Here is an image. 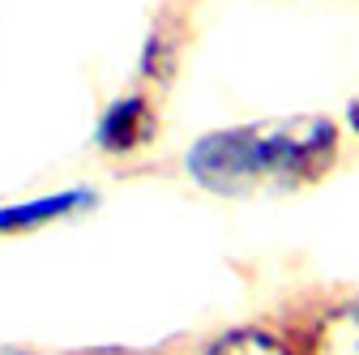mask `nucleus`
Here are the masks:
<instances>
[{
	"mask_svg": "<svg viewBox=\"0 0 359 355\" xmlns=\"http://www.w3.org/2000/svg\"><path fill=\"white\" fill-rule=\"evenodd\" d=\"M0 355H48V351H34V347H0Z\"/></svg>",
	"mask_w": 359,
	"mask_h": 355,
	"instance_id": "9",
	"label": "nucleus"
},
{
	"mask_svg": "<svg viewBox=\"0 0 359 355\" xmlns=\"http://www.w3.org/2000/svg\"><path fill=\"white\" fill-rule=\"evenodd\" d=\"M342 124L325 112L257 116L214 124L184 146V180L218 201L295 197L317 189L342 163Z\"/></svg>",
	"mask_w": 359,
	"mask_h": 355,
	"instance_id": "1",
	"label": "nucleus"
},
{
	"mask_svg": "<svg viewBox=\"0 0 359 355\" xmlns=\"http://www.w3.org/2000/svg\"><path fill=\"white\" fill-rule=\"evenodd\" d=\"M299 355H359V291H325L287 326Z\"/></svg>",
	"mask_w": 359,
	"mask_h": 355,
	"instance_id": "5",
	"label": "nucleus"
},
{
	"mask_svg": "<svg viewBox=\"0 0 359 355\" xmlns=\"http://www.w3.org/2000/svg\"><path fill=\"white\" fill-rule=\"evenodd\" d=\"M99 206H103V193L95 185H60L34 197L0 201V240H26L39 232L77 223V218H90Z\"/></svg>",
	"mask_w": 359,
	"mask_h": 355,
	"instance_id": "4",
	"label": "nucleus"
},
{
	"mask_svg": "<svg viewBox=\"0 0 359 355\" xmlns=\"http://www.w3.org/2000/svg\"><path fill=\"white\" fill-rule=\"evenodd\" d=\"M189 48H193V9L184 0H163L150 18V26H146V34H142V43H137L133 81L167 95L180 77V69H184Z\"/></svg>",
	"mask_w": 359,
	"mask_h": 355,
	"instance_id": "3",
	"label": "nucleus"
},
{
	"mask_svg": "<svg viewBox=\"0 0 359 355\" xmlns=\"http://www.w3.org/2000/svg\"><path fill=\"white\" fill-rule=\"evenodd\" d=\"M77 355H142V351H124V347H99V351H77Z\"/></svg>",
	"mask_w": 359,
	"mask_h": 355,
	"instance_id": "8",
	"label": "nucleus"
},
{
	"mask_svg": "<svg viewBox=\"0 0 359 355\" xmlns=\"http://www.w3.org/2000/svg\"><path fill=\"white\" fill-rule=\"evenodd\" d=\"M338 124H342V138H355V142H359V95H351V99H346V107H342Z\"/></svg>",
	"mask_w": 359,
	"mask_h": 355,
	"instance_id": "7",
	"label": "nucleus"
},
{
	"mask_svg": "<svg viewBox=\"0 0 359 355\" xmlns=\"http://www.w3.org/2000/svg\"><path fill=\"white\" fill-rule=\"evenodd\" d=\"M197 355H299V347L278 321H244L214 334Z\"/></svg>",
	"mask_w": 359,
	"mask_h": 355,
	"instance_id": "6",
	"label": "nucleus"
},
{
	"mask_svg": "<svg viewBox=\"0 0 359 355\" xmlns=\"http://www.w3.org/2000/svg\"><path fill=\"white\" fill-rule=\"evenodd\" d=\"M158 138H163V95L137 81L116 91L90 124V150L111 163H128L154 150Z\"/></svg>",
	"mask_w": 359,
	"mask_h": 355,
	"instance_id": "2",
	"label": "nucleus"
}]
</instances>
